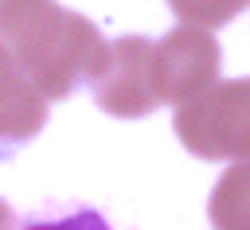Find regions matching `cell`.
<instances>
[{
    "instance_id": "6",
    "label": "cell",
    "mask_w": 250,
    "mask_h": 230,
    "mask_svg": "<svg viewBox=\"0 0 250 230\" xmlns=\"http://www.w3.org/2000/svg\"><path fill=\"white\" fill-rule=\"evenodd\" d=\"M207 214L215 226H250V160H238L223 172Z\"/></svg>"
},
{
    "instance_id": "3",
    "label": "cell",
    "mask_w": 250,
    "mask_h": 230,
    "mask_svg": "<svg viewBox=\"0 0 250 230\" xmlns=\"http://www.w3.org/2000/svg\"><path fill=\"white\" fill-rule=\"evenodd\" d=\"M148 74L156 105H180L219 78V43L211 27H172L148 47Z\"/></svg>"
},
{
    "instance_id": "1",
    "label": "cell",
    "mask_w": 250,
    "mask_h": 230,
    "mask_svg": "<svg viewBox=\"0 0 250 230\" xmlns=\"http://www.w3.org/2000/svg\"><path fill=\"white\" fill-rule=\"evenodd\" d=\"M0 43L47 101L90 82L109 51L98 23L59 0H0Z\"/></svg>"
},
{
    "instance_id": "7",
    "label": "cell",
    "mask_w": 250,
    "mask_h": 230,
    "mask_svg": "<svg viewBox=\"0 0 250 230\" xmlns=\"http://www.w3.org/2000/svg\"><path fill=\"white\" fill-rule=\"evenodd\" d=\"M168 8L195 27H223L230 23L242 8H250V0H168Z\"/></svg>"
},
{
    "instance_id": "4",
    "label": "cell",
    "mask_w": 250,
    "mask_h": 230,
    "mask_svg": "<svg viewBox=\"0 0 250 230\" xmlns=\"http://www.w3.org/2000/svg\"><path fill=\"white\" fill-rule=\"evenodd\" d=\"M148 47H152V39H145V35H121L117 43H109L105 62L90 78L94 101L109 117H148L156 109Z\"/></svg>"
},
{
    "instance_id": "2",
    "label": "cell",
    "mask_w": 250,
    "mask_h": 230,
    "mask_svg": "<svg viewBox=\"0 0 250 230\" xmlns=\"http://www.w3.org/2000/svg\"><path fill=\"white\" fill-rule=\"evenodd\" d=\"M176 136L199 160H250V78L211 82L180 101Z\"/></svg>"
},
{
    "instance_id": "5",
    "label": "cell",
    "mask_w": 250,
    "mask_h": 230,
    "mask_svg": "<svg viewBox=\"0 0 250 230\" xmlns=\"http://www.w3.org/2000/svg\"><path fill=\"white\" fill-rule=\"evenodd\" d=\"M47 121L43 90L20 70L12 51L0 43V152L27 144Z\"/></svg>"
}]
</instances>
